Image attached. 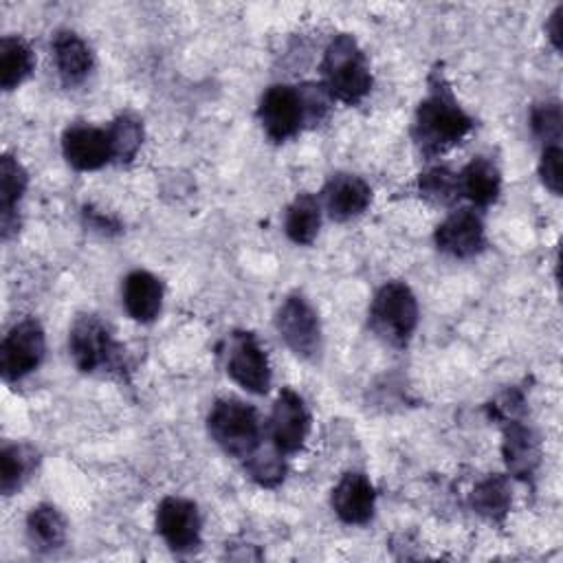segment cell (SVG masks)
I'll list each match as a JSON object with an SVG mask.
<instances>
[{
  "label": "cell",
  "mask_w": 563,
  "mask_h": 563,
  "mask_svg": "<svg viewBox=\"0 0 563 563\" xmlns=\"http://www.w3.org/2000/svg\"><path fill=\"white\" fill-rule=\"evenodd\" d=\"M473 128V119L457 103L442 73L429 79V92L420 101L413 119V141L422 154L435 156L460 143Z\"/></svg>",
  "instance_id": "6da1fadb"
},
{
  "label": "cell",
  "mask_w": 563,
  "mask_h": 563,
  "mask_svg": "<svg viewBox=\"0 0 563 563\" xmlns=\"http://www.w3.org/2000/svg\"><path fill=\"white\" fill-rule=\"evenodd\" d=\"M323 86L328 88L332 99L343 103H358L372 88V73L365 53L356 44V40L347 33L336 35L321 62Z\"/></svg>",
  "instance_id": "7a4b0ae2"
},
{
  "label": "cell",
  "mask_w": 563,
  "mask_h": 563,
  "mask_svg": "<svg viewBox=\"0 0 563 563\" xmlns=\"http://www.w3.org/2000/svg\"><path fill=\"white\" fill-rule=\"evenodd\" d=\"M207 429L224 453L240 460H249L262 442L257 411L238 398L216 400L207 416Z\"/></svg>",
  "instance_id": "3957f363"
},
{
  "label": "cell",
  "mask_w": 563,
  "mask_h": 563,
  "mask_svg": "<svg viewBox=\"0 0 563 563\" xmlns=\"http://www.w3.org/2000/svg\"><path fill=\"white\" fill-rule=\"evenodd\" d=\"M369 325L385 343L407 345L418 325V301L411 288L402 282L380 286L372 299Z\"/></svg>",
  "instance_id": "277c9868"
},
{
  "label": "cell",
  "mask_w": 563,
  "mask_h": 563,
  "mask_svg": "<svg viewBox=\"0 0 563 563\" xmlns=\"http://www.w3.org/2000/svg\"><path fill=\"white\" fill-rule=\"evenodd\" d=\"M68 350L75 365L86 374L117 369L123 358L121 345L114 341L110 328L95 314H84L73 323Z\"/></svg>",
  "instance_id": "5b68a950"
},
{
  "label": "cell",
  "mask_w": 563,
  "mask_h": 563,
  "mask_svg": "<svg viewBox=\"0 0 563 563\" xmlns=\"http://www.w3.org/2000/svg\"><path fill=\"white\" fill-rule=\"evenodd\" d=\"M275 325L284 343L301 358H314L321 350V325L314 308L301 295H288L277 310Z\"/></svg>",
  "instance_id": "8992f818"
},
{
  "label": "cell",
  "mask_w": 563,
  "mask_h": 563,
  "mask_svg": "<svg viewBox=\"0 0 563 563\" xmlns=\"http://www.w3.org/2000/svg\"><path fill=\"white\" fill-rule=\"evenodd\" d=\"M257 119L271 141L284 143L292 139L306 123L299 90L286 84L271 86L260 99Z\"/></svg>",
  "instance_id": "52a82bcc"
},
{
  "label": "cell",
  "mask_w": 563,
  "mask_h": 563,
  "mask_svg": "<svg viewBox=\"0 0 563 563\" xmlns=\"http://www.w3.org/2000/svg\"><path fill=\"white\" fill-rule=\"evenodd\" d=\"M44 330L35 319L15 323L0 345V372L4 380H18L44 358Z\"/></svg>",
  "instance_id": "ba28073f"
},
{
  "label": "cell",
  "mask_w": 563,
  "mask_h": 563,
  "mask_svg": "<svg viewBox=\"0 0 563 563\" xmlns=\"http://www.w3.org/2000/svg\"><path fill=\"white\" fill-rule=\"evenodd\" d=\"M227 374L251 394H266L271 387L268 358L251 332H233L227 350Z\"/></svg>",
  "instance_id": "9c48e42d"
},
{
  "label": "cell",
  "mask_w": 563,
  "mask_h": 563,
  "mask_svg": "<svg viewBox=\"0 0 563 563\" xmlns=\"http://www.w3.org/2000/svg\"><path fill=\"white\" fill-rule=\"evenodd\" d=\"M202 519L198 506L183 497H165L156 508V530L174 552H191L200 545Z\"/></svg>",
  "instance_id": "30bf717a"
},
{
  "label": "cell",
  "mask_w": 563,
  "mask_h": 563,
  "mask_svg": "<svg viewBox=\"0 0 563 563\" xmlns=\"http://www.w3.org/2000/svg\"><path fill=\"white\" fill-rule=\"evenodd\" d=\"M310 431V416L301 396L292 389H282L271 413V438L279 455L301 451Z\"/></svg>",
  "instance_id": "8fae6325"
},
{
  "label": "cell",
  "mask_w": 563,
  "mask_h": 563,
  "mask_svg": "<svg viewBox=\"0 0 563 563\" xmlns=\"http://www.w3.org/2000/svg\"><path fill=\"white\" fill-rule=\"evenodd\" d=\"M433 240H435V246L451 257H460V260L473 257L486 244L482 218L473 209L453 211L449 218H444L438 224Z\"/></svg>",
  "instance_id": "7c38bea8"
},
{
  "label": "cell",
  "mask_w": 563,
  "mask_h": 563,
  "mask_svg": "<svg viewBox=\"0 0 563 563\" xmlns=\"http://www.w3.org/2000/svg\"><path fill=\"white\" fill-rule=\"evenodd\" d=\"M62 150L66 161L79 172L99 169L114 158L108 130L92 125H70L62 136Z\"/></svg>",
  "instance_id": "4fadbf2b"
},
{
  "label": "cell",
  "mask_w": 563,
  "mask_h": 563,
  "mask_svg": "<svg viewBox=\"0 0 563 563\" xmlns=\"http://www.w3.org/2000/svg\"><path fill=\"white\" fill-rule=\"evenodd\" d=\"M376 493L363 473H345L332 490V508L345 523H367L374 515Z\"/></svg>",
  "instance_id": "5bb4252c"
},
{
  "label": "cell",
  "mask_w": 563,
  "mask_h": 563,
  "mask_svg": "<svg viewBox=\"0 0 563 563\" xmlns=\"http://www.w3.org/2000/svg\"><path fill=\"white\" fill-rule=\"evenodd\" d=\"M323 200L330 218L345 222L367 209L372 200V189L361 176L336 174L325 183Z\"/></svg>",
  "instance_id": "9a60e30c"
},
{
  "label": "cell",
  "mask_w": 563,
  "mask_h": 563,
  "mask_svg": "<svg viewBox=\"0 0 563 563\" xmlns=\"http://www.w3.org/2000/svg\"><path fill=\"white\" fill-rule=\"evenodd\" d=\"M501 453L508 471L519 479H528L534 475L541 460L539 438L530 427L521 424L519 420H510L506 422Z\"/></svg>",
  "instance_id": "2e32d148"
},
{
  "label": "cell",
  "mask_w": 563,
  "mask_h": 563,
  "mask_svg": "<svg viewBox=\"0 0 563 563\" xmlns=\"http://www.w3.org/2000/svg\"><path fill=\"white\" fill-rule=\"evenodd\" d=\"M123 306L134 321H154L163 306L161 282L147 271H132L123 282Z\"/></svg>",
  "instance_id": "e0dca14e"
},
{
  "label": "cell",
  "mask_w": 563,
  "mask_h": 563,
  "mask_svg": "<svg viewBox=\"0 0 563 563\" xmlns=\"http://www.w3.org/2000/svg\"><path fill=\"white\" fill-rule=\"evenodd\" d=\"M53 57L57 73L64 84L75 86L88 77L92 70L90 46L73 31H59L53 40Z\"/></svg>",
  "instance_id": "ac0fdd59"
},
{
  "label": "cell",
  "mask_w": 563,
  "mask_h": 563,
  "mask_svg": "<svg viewBox=\"0 0 563 563\" xmlns=\"http://www.w3.org/2000/svg\"><path fill=\"white\" fill-rule=\"evenodd\" d=\"M460 196L468 198L477 207H488L497 200L501 189V176L493 161L477 156L457 174Z\"/></svg>",
  "instance_id": "d6986e66"
},
{
  "label": "cell",
  "mask_w": 563,
  "mask_h": 563,
  "mask_svg": "<svg viewBox=\"0 0 563 563\" xmlns=\"http://www.w3.org/2000/svg\"><path fill=\"white\" fill-rule=\"evenodd\" d=\"M29 176L18 158L4 154L0 161V213H2V235L9 238L13 227H18L15 205L26 189Z\"/></svg>",
  "instance_id": "ffe728a7"
},
{
  "label": "cell",
  "mask_w": 563,
  "mask_h": 563,
  "mask_svg": "<svg viewBox=\"0 0 563 563\" xmlns=\"http://www.w3.org/2000/svg\"><path fill=\"white\" fill-rule=\"evenodd\" d=\"M26 534L35 550L51 552L64 543L66 521L55 506L40 504L26 517Z\"/></svg>",
  "instance_id": "44dd1931"
},
{
  "label": "cell",
  "mask_w": 563,
  "mask_h": 563,
  "mask_svg": "<svg viewBox=\"0 0 563 563\" xmlns=\"http://www.w3.org/2000/svg\"><path fill=\"white\" fill-rule=\"evenodd\" d=\"M33 64V51L22 37L7 35L0 40V84L4 90L20 86L31 75Z\"/></svg>",
  "instance_id": "7402d4cb"
},
{
  "label": "cell",
  "mask_w": 563,
  "mask_h": 563,
  "mask_svg": "<svg viewBox=\"0 0 563 563\" xmlns=\"http://www.w3.org/2000/svg\"><path fill=\"white\" fill-rule=\"evenodd\" d=\"M321 209L312 194H299L286 209L284 229L295 244H310L319 233Z\"/></svg>",
  "instance_id": "603a6c76"
},
{
  "label": "cell",
  "mask_w": 563,
  "mask_h": 563,
  "mask_svg": "<svg viewBox=\"0 0 563 563\" xmlns=\"http://www.w3.org/2000/svg\"><path fill=\"white\" fill-rule=\"evenodd\" d=\"M37 453L29 444H9L0 453V488L4 495L18 490L35 471Z\"/></svg>",
  "instance_id": "cb8c5ba5"
},
{
  "label": "cell",
  "mask_w": 563,
  "mask_h": 563,
  "mask_svg": "<svg viewBox=\"0 0 563 563\" xmlns=\"http://www.w3.org/2000/svg\"><path fill=\"white\" fill-rule=\"evenodd\" d=\"M471 504L482 517L490 521H501L510 508L508 479L504 475H490L482 479L471 495Z\"/></svg>",
  "instance_id": "d4e9b609"
},
{
  "label": "cell",
  "mask_w": 563,
  "mask_h": 563,
  "mask_svg": "<svg viewBox=\"0 0 563 563\" xmlns=\"http://www.w3.org/2000/svg\"><path fill=\"white\" fill-rule=\"evenodd\" d=\"M108 134L112 141V154L119 161H132L143 143V125L130 112L119 114L108 128Z\"/></svg>",
  "instance_id": "484cf974"
},
{
  "label": "cell",
  "mask_w": 563,
  "mask_h": 563,
  "mask_svg": "<svg viewBox=\"0 0 563 563\" xmlns=\"http://www.w3.org/2000/svg\"><path fill=\"white\" fill-rule=\"evenodd\" d=\"M420 194L433 202H453L460 196L457 189V174L449 172L446 167H433L418 178Z\"/></svg>",
  "instance_id": "4316f807"
},
{
  "label": "cell",
  "mask_w": 563,
  "mask_h": 563,
  "mask_svg": "<svg viewBox=\"0 0 563 563\" xmlns=\"http://www.w3.org/2000/svg\"><path fill=\"white\" fill-rule=\"evenodd\" d=\"M530 125H532V132L545 145H559V141H561V125H563L559 101L537 103L532 108V112H530Z\"/></svg>",
  "instance_id": "83f0119b"
},
{
  "label": "cell",
  "mask_w": 563,
  "mask_h": 563,
  "mask_svg": "<svg viewBox=\"0 0 563 563\" xmlns=\"http://www.w3.org/2000/svg\"><path fill=\"white\" fill-rule=\"evenodd\" d=\"M251 477L262 486H277L284 479V462L273 453L255 451L246 464Z\"/></svg>",
  "instance_id": "f1b7e54d"
},
{
  "label": "cell",
  "mask_w": 563,
  "mask_h": 563,
  "mask_svg": "<svg viewBox=\"0 0 563 563\" xmlns=\"http://www.w3.org/2000/svg\"><path fill=\"white\" fill-rule=\"evenodd\" d=\"M299 90L306 123H319L330 110V92L323 84H303Z\"/></svg>",
  "instance_id": "f546056e"
},
{
  "label": "cell",
  "mask_w": 563,
  "mask_h": 563,
  "mask_svg": "<svg viewBox=\"0 0 563 563\" xmlns=\"http://www.w3.org/2000/svg\"><path fill=\"white\" fill-rule=\"evenodd\" d=\"M561 158H563V152L559 145H545L543 147V154H541V161H539V176H541V183L554 194L559 196L561 194V183H563V169H561Z\"/></svg>",
  "instance_id": "4dcf8cb0"
},
{
  "label": "cell",
  "mask_w": 563,
  "mask_h": 563,
  "mask_svg": "<svg viewBox=\"0 0 563 563\" xmlns=\"http://www.w3.org/2000/svg\"><path fill=\"white\" fill-rule=\"evenodd\" d=\"M545 31H548V37H550L552 46L559 51L563 46V4H559L552 11V15H550V20L545 24Z\"/></svg>",
  "instance_id": "1f68e13d"
}]
</instances>
